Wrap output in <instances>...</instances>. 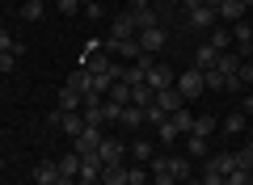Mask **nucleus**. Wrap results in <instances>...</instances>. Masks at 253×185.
I'll return each instance as SVG.
<instances>
[{
    "mask_svg": "<svg viewBox=\"0 0 253 185\" xmlns=\"http://www.w3.org/2000/svg\"><path fill=\"white\" fill-rule=\"evenodd\" d=\"M101 139H106V135H101V126H84V131H81V135L72 139V151H76L81 160H89V156H97Z\"/></svg>",
    "mask_w": 253,
    "mask_h": 185,
    "instance_id": "f257e3e1",
    "label": "nucleus"
},
{
    "mask_svg": "<svg viewBox=\"0 0 253 185\" xmlns=\"http://www.w3.org/2000/svg\"><path fill=\"white\" fill-rule=\"evenodd\" d=\"M135 42H139V51H144V55H156L165 42H169V34H165V26H148V30H139V34H135Z\"/></svg>",
    "mask_w": 253,
    "mask_h": 185,
    "instance_id": "f03ea898",
    "label": "nucleus"
},
{
    "mask_svg": "<svg viewBox=\"0 0 253 185\" xmlns=\"http://www.w3.org/2000/svg\"><path fill=\"white\" fill-rule=\"evenodd\" d=\"M51 122L59 126L63 135H72V139L84 131V118H81V110H55V114H51Z\"/></svg>",
    "mask_w": 253,
    "mask_h": 185,
    "instance_id": "7ed1b4c3",
    "label": "nucleus"
},
{
    "mask_svg": "<svg viewBox=\"0 0 253 185\" xmlns=\"http://www.w3.org/2000/svg\"><path fill=\"white\" fill-rule=\"evenodd\" d=\"M126 38H135V17H131V9H123L110 21V42H126Z\"/></svg>",
    "mask_w": 253,
    "mask_h": 185,
    "instance_id": "20e7f679",
    "label": "nucleus"
},
{
    "mask_svg": "<svg viewBox=\"0 0 253 185\" xmlns=\"http://www.w3.org/2000/svg\"><path fill=\"white\" fill-rule=\"evenodd\" d=\"M152 106L161 110V114H177V110L186 106V97H181V93H177V84H169V88H161V93H156V97H152Z\"/></svg>",
    "mask_w": 253,
    "mask_h": 185,
    "instance_id": "39448f33",
    "label": "nucleus"
},
{
    "mask_svg": "<svg viewBox=\"0 0 253 185\" xmlns=\"http://www.w3.org/2000/svg\"><path fill=\"white\" fill-rule=\"evenodd\" d=\"M173 80H177V76H173L169 63H152V68H148V76H144V84L152 88V93H161V88H169Z\"/></svg>",
    "mask_w": 253,
    "mask_h": 185,
    "instance_id": "423d86ee",
    "label": "nucleus"
},
{
    "mask_svg": "<svg viewBox=\"0 0 253 185\" xmlns=\"http://www.w3.org/2000/svg\"><path fill=\"white\" fill-rule=\"evenodd\" d=\"M232 46H236L241 59H253V30H249V21H236L232 26Z\"/></svg>",
    "mask_w": 253,
    "mask_h": 185,
    "instance_id": "0eeeda50",
    "label": "nucleus"
},
{
    "mask_svg": "<svg viewBox=\"0 0 253 185\" xmlns=\"http://www.w3.org/2000/svg\"><path fill=\"white\" fill-rule=\"evenodd\" d=\"M173 84H177V93H181V97H199L203 88H207V84H203V72H199V68H190V72H181V76L173 80Z\"/></svg>",
    "mask_w": 253,
    "mask_h": 185,
    "instance_id": "6e6552de",
    "label": "nucleus"
},
{
    "mask_svg": "<svg viewBox=\"0 0 253 185\" xmlns=\"http://www.w3.org/2000/svg\"><path fill=\"white\" fill-rule=\"evenodd\" d=\"M245 4L241 0H219V9H215V21H224V26H236V21H245Z\"/></svg>",
    "mask_w": 253,
    "mask_h": 185,
    "instance_id": "1a4fd4ad",
    "label": "nucleus"
},
{
    "mask_svg": "<svg viewBox=\"0 0 253 185\" xmlns=\"http://www.w3.org/2000/svg\"><path fill=\"white\" fill-rule=\"evenodd\" d=\"M123 156H126V148L118 139H101V148H97V160L101 164H123Z\"/></svg>",
    "mask_w": 253,
    "mask_h": 185,
    "instance_id": "9d476101",
    "label": "nucleus"
},
{
    "mask_svg": "<svg viewBox=\"0 0 253 185\" xmlns=\"http://www.w3.org/2000/svg\"><path fill=\"white\" fill-rule=\"evenodd\" d=\"M190 26L194 30H215V9H207V4H199V9H186Z\"/></svg>",
    "mask_w": 253,
    "mask_h": 185,
    "instance_id": "9b49d317",
    "label": "nucleus"
},
{
    "mask_svg": "<svg viewBox=\"0 0 253 185\" xmlns=\"http://www.w3.org/2000/svg\"><path fill=\"white\" fill-rule=\"evenodd\" d=\"M34 181L38 185H55L59 181V164H55V160H38L34 164Z\"/></svg>",
    "mask_w": 253,
    "mask_h": 185,
    "instance_id": "f8f14e48",
    "label": "nucleus"
},
{
    "mask_svg": "<svg viewBox=\"0 0 253 185\" xmlns=\"http://www.w3.org/2000/svg\"><path fill=\"white\" fill-rule=\"evenodd\" d=\"M215 63H219V51H215L211 42H203L199 51H194V68H199V72H211Z\"/></svg>",
    "mask_w": 253,
    "mask_h": 185,
    "instance_id": "ddd939ff",
    "label": "nucleus"
},
{
    "mask_svg": "<svg viewBox=\"0 0 253 185\" xmlns=\"http://www.w3.org/2000/svg\"><path fill=\"white\" fill-rule=\"evenodd\" d=\"M131 17H135V34H139V30H148V26H161V13H156L152 4H144V9H131Z\"/></svg>",
    "mask_w": 253,
    "mask_h": 185,
    "instance_id": "4468645a",
    "label": "nucleus"
},
{
    "mask_svg": "<svg viewBox=\"0 0 253 185\" xmlns=\"http://www.w3.org/2000/svg\"><path fill=\"white\" fill-rule=\"evenodd\" d=\"M207 168H215V173H236V168H241V151H236V156H232V151H224V156H215V160H207Z\"/></svg>",
    "mask_w": 253,
    "mask_h": 185,
    "instance_id": "2eb2a0df",
    "label": "nucleus"
},
{
    "mask_svg": "<svg viewBox=\"0 0 253 185\" xmlns=\"http://www.w3.org/2000/svg\"><path fill=\"white\" fill-rule=\"evenodd\" d=\"M68 88H72V93H81V97H84V93H89V88H93V72H89V68H76L72 76H68Z\"/></svg>",
    "mask_w": 253,
    "mask_h": 185,
    "instance_id": "dca6fc26",
    "label": "nucleus"
},
{
    "mask_svg": "<svg viewBox=\"0 0 253 185\" xmlns=\"http://www.w3.org/2000/svg\"><path fill=\"white\" fill-rule=\"evenodd\" d=\"M76 181H89V185H97V181H101V160H97V156L81 160V173H76Z\"/></svg>",
    "mask_w": 253,
    "mask_h": 185,
    "instance_id": "f3484780",
    "label": "nucleus"
},
{
    "mask_svg": "<svg viewBox=\"0 0 253 185\" xmlns=\"http://www.w3.org/2000/svg\"><path fill=\"white\" fill-rule=\"evenodd\" d=\"M131 160H135V164H152V160H156V148H152L148 139H135V143H131Z\"/></svg>",
    "mask_w": 253,
    "mask_h": 185,
    "instance_id": "a211bd4d",
    "label": "nucleus"
},
{
    "mask_svg": "<svg viewBox=\"0 0 253 185\" xmlns=\"http://www.w3.org/2000/svg\"><path fill=\"white\" fill-rule=\"evenodd\" d=\"M101 185H126V164H101Z\"/></svg>",
    "mask_w": 253,
    "mask_h": 185,
    "instance_id": "6ab92c4d",
    "label": "nucleus"
},
{
    "mask_svg": "<svg viewBox=\"0 0 253 185\" xmlns=\"http://www.w3.org/2000/svg\"><path fill=\"white\" fill-rule=\"evenodd\" d=\"M207 139H203V135H186V156L190 160H207Z\"/></svg>",
    "mask_w": 253,
    "mask_h": 185,
    "instance_id": "aec40b11",
    "label": "nucleus"
},
{
    "mask_svg": "<svg viewBox=\"0 0 253 185\" xmlns=\"http://www.w3.org/2000/svg\"><path fill=\"white\" fill-rule=\"evenodd\" d=\"M211 46L224 55L228 46H232V26H215V30H211Z\"/></svg>",
    "mask_w": 253,
    "mask_h": 185,
    "instance_id": "412c9836",
    "label": "nucleus"
},
{
    "mask_svg": "<svg viewBox=\"0 0 253 185\" xmlns=\"http://www.w3.org/2000/svg\"><path fill=\"white\" fill-rule=\"evenodd\" d=\"M169 122H173V126H177V135H190V131H194V114H190V110H186V106H181V110H177V114H169Z\"/></svg>",
    "mask_w": 253,
    "mask_h": 185,
    "instance_id": "4be33fe9",
    "label": "nucleus"
},
{
    "mask_svg": "<svg viewBox=\"0 0 253 185\" xmlns=\"http://www.w3.org/2000/svg\"><path fill=\"white\" fill-rule=\"evenodd\" d=\"M55 164H59V177H76V173H81V156H76V151H68V156H59Z\"/></svg>",
    "mask_w": 253,
    "mask_h": 185,
    "instance_id": "5701e85b",
    "label": "nucleus"
},
{
    "mask_svg": "<svg viewBox=\"0 0 253 185\" xmlns=\"http://www.w3.org/2000/svg\"><path fill=\"white\" fill-rule=\"evenodd\" d=\"M215 131H219V122H215L211 114H203V118H194V131H190V135H203V139H211Z\"/></svg>",
    "mask_w": 253,
    "mask_h": 185,
    "instance_id": "b1692460",
    "label": "nucleus"
},
{
    "mask_svg": "<svg viewBox=\"0 0 253 185\" xmlns=\"http://www.w3.org/2000/svg\"><path fill=\"white\" fill-rule=\"evenodd\" d=\"M169 173L177 181H190V156H169Z\"/></svg>",
    "mask_w": 253,
    "mask_h": 185,
    "instance_id": "393cba45",
    "label": "nucleus"
},
{
    "mask_svg": "<svg viewBox=\"0 0 253 185\" xmlns=\"http://www.w3.org/2000/svg\"><path fill=\"white\" fill-rule=\"evenodd\" d=\"M152 97H156V93H152L148 84H135V88H131V106H139V110L152 106Z\"/></svg>",
    "mask_w": 253,
    "mask_h": 185,
    "instance_id": "a878e982",
    "label": "nucleus"
},
{
    "mask_svg": "<svg viewBox=\"0 0 253 185\" xmlns=\"http://www.w3.org/2000/svg\"><path fill=\"white\" fill-rule=\"evenodd\" d=\"M42 13H46V4H38V0H21V17H26V21H38Z\"/></svg>",
    "mask_w": 253,
    "mask_h": 185,
    "instance_id": "bb28decb",
    "label": "nucleus"
},
{
    "mask_svg": "<svg viewBox=\"0 0 253 185\" xmlns=\"http://www.w3.org/2000/svg\"><path fill=\"white\" fill-rule=\"evenodd\" d=\"M123 126H144V110L139 106H123Z\"/></svg>",
    "mask_w": 253,
    "mask_h": 185,
    "instance_id": "cd10ccee",
    "label": "nucleus"
},
{
    "mask_svg": "<svg viewBox=\"0 0 253 185\" xmlns=\"http://www.w3.org/2000/svg\"><path fill=\"white\" fill-rule=\"evenodd\" d=\"M106 97H110V101H118V106H131V88H126L123 80H118V84H114V88L106 93Z\"/></svg>",
    "mask_w": 253,
    "mask_h": 185,
    "instance_id": "c85d7f7f",
    "label": "nucleus"
},
{
    "mask_svg": "<svg viewBox=\"0 0 253 185\" xmlns=\"http://www.w3.org/2000/svg\"><path fill=\"white\" fill-rule=\"evenodd\" d=\"M81 93H72V88H63V93H59V110H81Z\"/></svg>",
    "mask_w": 253,
    "mask_h": 185,
    "instance_id": "c756f323",
    "label": "nucleus"
},
{
    "mask_svg": "<svg viewBox=\"0 0 253 185\" xmlns=\"http://www.w3.org/2000/svg\"><path fill=\"white\" fill-rule=\"evenodd\" d=\"M101 114H106V122H123V106H118V101H101Z\"/></svg>",
    "mask_w": 253,
    "mask_h": 185,
    "instance_id": "7c9ffc66",
    "label": "nucleus"
},
{
    "mask_svg": "<svg viewBox=\"0 0 253 185\" xmlns=\"http://www.w3.org/2000/svg\"><path fill=\"white\" fill-rule=\"evenodd\" d=\"M148 181V168L144 164H126V185H144Z\"/></svg>",
    "mask_w": 253,
    "mask_h": 185,
    "instance_id": "2f4dec72",
    "label": "nucleus"
},
{
    "mask_svg": "<svg viewBox=\"0 0 253 185\" xmlns=\"http://www.w3.org/2000/svg\"><path fill=\"white\" fill-rule=\"evenodd\" d=\"M203 84H207L211 93H224V76H219L215 68H211V72H203Z\"/></svg>",
    "mask_w": 253,
    "mask_h": 185,
    "instance_id": "473e14b6",
    "label": "nucleus"
},
{
    "mask_svg": "<svg viewBox=\"0 0 253 185\" xmlns=\"http://www.w3.org/2000/svg\"><path fill=\"white\" fill-rule=\"evenodd\" d=\"M199 185H228V177H224V173H215V168H203Z\"/></svg>",
    "mask_w": 253,
    "mask_h": 185,
    "instance_id": "72a5a7b5",
    "label": "nucleus"
},
{
    "mask_svg": "<svg viewBox=\"0 0 253 185\" xmlns=\"http://www.w3.org/2000/svg\"><path fill=\"white\" fill-rule=\"evenodd\" d=\"M228 185H253V168H236V173H228Z\"/></svg>",
    "mask_w": 253,
    "mask_h": 185,
    "instance_id": "f704fd0d",
    "label": "nucleus"
},
{
    "mask_svg": "<svg viewBox=\"0 0 253 185\" xmlns=\"http://www.w3.org/2000/svg\"><path fill=\"white\" fill-rule=\"evenodd\" d=\"M236 80H241V88H245V84H253V59H241V68H236Z\"/></svg>",
    "mask_w": 253,
    "mask_h": 185,
    "instance_id": "c9c22d12",
    "label": "nucleus"
},
{
    "mask_svg": "<svg viewBox=\"0 0 253 185\" xmlns=\"http://www.w3.org/2000/svg\"><path fill=\"white\" fill-rule=\"evenodd\" d=\"M224 131H228V135H241V131H245V114H228Z\"/></svg>",
    "mask_w": 253,
    "mask_h": 185,
    "instance_id": "e433bc0d",
    "label": "nucleus"
},
{
    "mask_svg": "<svg viewBox=\"0 0 253 185\" xmlns=\"http://www.w3.org/2000/svg\"><path fill=\"white\" fill-rule=\"evenodd\" d=\"M156 131H161V143H173V139H177V126H173L169 118H165V122L156 126Z\"/></svg>",
    "mask_w": 253,
    "mask_h": 185,
    "instance_id": "4c0bfd02",
    "label": "nucleus"
},
{
    "mask_svg": "<svg viewBox=\"0 0 253 185\" xmlns=\"http://www.w3.org/2000/svg\"><path fill=\"white\" fill-rule=\"evenodd\" d=\"M17 68V51H0V72H13Z\"/></svg>",
    "mask_w": 253,
    "mask_h": 185,
    "instance_id": "58836bf2",
    "label": "nucleus"
},
{
    "mask_svg": "<svg viewBox=\"0 0 253 185\" xmlns=\"http://www.w3.org/2000/svg\"><path fill=\"white\" fill-rule=\"evenodd\" d=\"M59 13H63V17H72V13H81V0H59Z\"/></svg>",
    "mask_w": 253,
    "mask_h": 185,
    "instance_id": "ea45409f",
    "label": "nucleus"
},
{
    "mask_svg": "<svg viewBox=\"0 0 253 185\" xmlns=\"http://www.w3.org/2000/svg\"><path fill=\"white\" fill-rule=\"evenodd\" d=\"M0 51H17V42H13L9 30H0Z\"/></svg>",
    "mask_w": 253,
    "mask_h": 185,
    "instance_id": "a19ab883",
    "label": "nucleus"
},
{
    "mask_svg": "<svg viewBox=\"0 0 253 185\" xmlns=\"http://www.w3.org/2000/svg\"><path fill=\"white\" fill-rule=\"evenodd\" d=\"M241 168H253V143H249V148L241 151Z\"/></svg>",
    "mask_w": 253,
    "mask_h": 185,
    "instance_id": "79ce46f5",
    "label": "nucleus"
},
{
    "mask_svg": "<svg viewBox=\"0 0 253 185\" xmlns=\"http://www.w3.org/2000/svg\"><path fill=\"white\" fill-rule=\"evenodd\" d=\"M241 114H253V93H245V101H241Z\"/></svg>",
    "mask_w": 253,
    "mask_h": 185,
    "instance_id": "37998d69",
    "label": "nucleus"
},
{
    "mask_svg": "<svg viewBox=\"0 0 253 185\" xmlns=\"http://www.w3.org/2000/svg\"><path fill=\"white\" fill-rule=\"evenodd\" d=\"M144 4H152V0H126V9H144Z\"/></svg>",
    "mask_w": 253,
    "mask_h": 185,
    "instance_id": "c03bdc74",
    "label": "nucleus"
},
{
    "mask_svg": "<svg viewBox=\"0 0 253 185\" xmlns=\"http://www.w3.org/2000/svg\"><path fill=\"white\" fill-rule=\"evenodd\" d=\"M55 185H76V177H59V181H55Z\"/></svg>",
    "mask_w": 253,
    "mask_h": 185,
    "instance_id": "a18cd8bd",
    "label": "nucleus"
},
{
    "mask_svg": "<svg viewBox=\"0 0 253 185\" xmlns=\"http://www.w3.org/2000/svg\"><path fill=\"white\" fill-rule=\"evenodd\" d=\"M84 4H97V0H81V9H84Z\"/></svg>",
    "mask_w": 253,
    "mask_h": 185,
    "instance_id": "49530a36",
    "label": "nucleus"
},
{
    "mask_svg": "<svg viewBox=\"0 0 253 185\" xmlns=\"http://www.w3.org/2000/svg\"><path fill=\"white\" fill-rule=\"evenodd\" d=\"M241 4H245V9H253V0H241Z\"/></svg>",
    "mask_w": 253,
    "mask_h": 185,
    "instance_id": "de8ad7c7",
    "label": "nucleus"
},
{
    "mask_svg": "<svg viewBox=\"0 0 253 185\" xmlns=\"http://www.w3.org/2000/svg\"><path fill=\"white\" fill-rule=\"evenodd\" d=\"M249 30H253V17H249Z\"/></svg>",
    "mask_w": 253,
    "mask_h": 185,
    "instance_id": "09e8293b",
    "label": "nucleus"
},
{
    "mask_svg": "<svg viewBox=\"0 0 253 185\" xmlns=\"http://www.w3.org/2000/svg\"><path fill=\"white\" fill-rule=\"evenodd\" d=\"M38 4H46V0H38Z\"/></svg>",
    "mask_w": 253,
    "mask_h": 185,
    "instance_id": "8fccbe9b",
    "label": "nucleus"
},
{
    "mask_svg": "<svg viewBox=\"0 0 253 185\" xmlns=\"http://www.w3.org/2000/svg\"><path fill=\"white\" fill-rule=\"evenodd\" d=\"M0 168H4V160H0Z\"/></svg>",
    "mask_w": 253,
    "mask_h": 185,
    "instance_id": "3c124183",
    "label": "nucleus"
},
{
    "mask_svg": "<svg viewBox=\"0 0 253 185\" xmlns=\"http://www.w3.org/2000/svg\"><path fill=\"white\" fill-rule=\"evenodd\" d=\"M97 185H101V181H97Z\"/></svg>",
    "mask_w": 253,
    "mask_h": 185,
    "instance_id": "603ef678",
    "label": "nucleus"
}]
</instances>
